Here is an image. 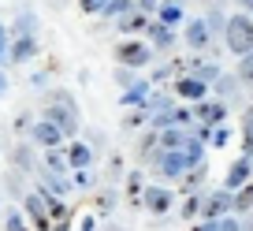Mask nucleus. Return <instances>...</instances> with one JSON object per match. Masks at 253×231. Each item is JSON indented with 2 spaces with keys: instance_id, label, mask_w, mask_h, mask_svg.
Wrapping results in <instances>:
<instances>
[{
  "instance_id": "nucleus-41",
  "label": "nucleus",
  "mask_w": 253,
  "mask_h": 231,
  "mask_svg": "<svg viewBox=\"0 0 253 231\" xmlns=\"http://www.w3.org/2000/svg\"><path fill=\"white\" fill-rule=\"evenodd\" d=\"M134 4H138V11H145V15H153V11H157V4H160V0H134Z\"/></svg>"
},
{
  "instance_id": "nucleus-27",
  "label": "nucleus",
  "mask_w": 253,
  "mask_h": 231,
  "mask_svg": "<svg viewBox=\"0 0 253 231\" xmlns=\"http://www.w3.org/2000/svg\"><path fill=\"white\" fill-rule=\"evenodd\" d=\"M205 23H209V30H212V38H223V26H227L223 8H205Z\"/></svg>"
},
{
  "instance_id": "nucleus-25",
  "label": "nucleus",
  "mask_w": 253,
  "mask_h": 231,
  "mask_svg": "<svg viewBox=\"0 0 253 231\" xmlns=\"http://www.w3.org/2000/svg\"><path fill=\"white\" fill-rule=\"evenodd\" d=\"M212 86H216V97H220V101H231V97H235V90L242 86V79H238V75H220Z\"/></svg>"
},
{
  "instance_id": "nucleus-31",
  "label": "nucleus",
  "mask_w": 253,
  "mask_h": 231,
  "mask_svg": "<svg viewBox=\"0 0 253 231\" xmlns=\"http://www.w3.org/2000/svg\"><path fill=\"white\" fill-rule=\"evenodd\" d=\"M138 4L134 0H108V8H104V19H119V15H126V11H134Z\"/></svg>"
},
{
  "instance_id": "nucleus-8",
  "label": "nucleus",
  "mask_w": 253,
  "mask_h": 231,
  "mask_svg": "<svg viewBox=\"0 0 253 231\" xmlns=\"http://www.w3.org/2000/svg\"><path fill=\"white\" fill-rule=\"evenodd\" d=\"M227 120V101H212V97H205V101L194 104V123H201V127H216V123Z\"/></svg>"
},
{
  "instance_id": "nucleus-42",
  "label": "nucleus",
  "mask_w": 253,
  "mask_h": 231,
  "mask_svg": "<svg viewBox=\"0 0 253 231\" xmlns=\"http://www.w3.org/2000/svg\"><path fill=\"white\" fill-rule=\"evenodd\" d=\"M79 231H97V216H82V224H79Z\"/></svg>"
},
{
  "instance_id": "nucleus-20",
  "label": "nucleus",
  "mask_w": 253,
  "mask_h": 231,
  "mask_svg": "<svg viewBox=\"0 0 253 231\" xmlns=\"http://www.w3.org/2000/svg\"><path fill=\"white\" fill-rule=\"evenodd\" d=\"M8 30H11V38H23V34H38V15H34L30 8H23V11L15 15V23L8 26Z\"/></svg>"
},
{
  "instance_id": "nucleus-17",
  "label": "nucleus",
  "mask_w": 253,
  "mask_h": 231,
  "mask_svg": "<svg viewBox=\"0 0 253 231\" xmlns=\"http://www.w3.org/2000/svg\"><path fill=\"white\" fill-rule=\"evenodd\" d=\"M67 164H71V172L75 168H89L93 164V145L89 142H71L67 145Z\"/></svg>"
},
{
  "instance_id": "nucleus-21",
  "label": "nucleus",
  "mask_w": 253,
  "mask_h": 231,
  "mask_svg": "<svg viewBox=\"0 0 253 231\" xmlns=\"http://www.w3.org/2000/svg\"><path fill=\"white\" fill-rule=\"evenodd\" d=\"M142 108L149 112V116H160V112H171V108H175V101H171L168 93H160V90H157V93L149 90V97H145V104H142Z\"/></svg>"
},
{
  "instance_id": "nucleus-1",
  "label": "nucleus",
  "mask_w": 253,
  "mask_h": 231,
  "mask_svg": "<svg viewBox=\"0 0 253 231\" xmlns=\"http://www.w3.org/2000/svg\"><path fill=\"white\" fill-rule=\"evenodd\" d=\"M45 120H52L56 127L63 131V138H75L82 131V112H79V101H75L71 93H63V90H56V93L45 97Z\"/></svg>"
},
{
  "instance_id": "nucleus-36",
  "label": "nucleus",
  "mask_w": 253,
  "mask_h": 231,
  "mask_svg": "<svg viewBox=\"0 0 253 231\" xmlns=\"http://www.w3.org/2000/svg\"><path fill=\"white\" fill-rule=\"evenodd\" d=\"M8 45H11V30H8V23L0 19V64L8 60Z\"/></svg>"
},
{
  "instance_id": "nucleus-30",
  "label": "nucleus",
  "mask_w": 253,
  "mask_h": 231,
  "mask_svg": "<svg viewBox=\"0 0 253 231\" xmlns=\"http://www.w3.org/2000/svg\"><path fill=\"white\" fill-rule=\"evenodd\" d=\"M238 79H242V86L253 90V48L246 56H238Z\"/></svg>"
},
{
  "instance_id": "nucleus-15",
  "label": "nucleus",
  "mask_w": 253,
  "mask_h": 231,
  "mask_svg": "<svg viewBox=\"0 0 253 231\" xmlns=\"http://www.w3.org/2000/svg\"><path fill=\"white\" fill-rule=\"evenodd\" d=\"M149 19L153 15H145V11H126V15H119L116 19V26H119V34H123V38H138V34H145L149 30Z\"/></svg>"
},
{
  "instance_id": "nucleus-40",
  "label": "nucleus",
  "mask_w": 253,
  "mask_h": 231,
  "mask_svg": "<svg viewBox=\"0 0 253 231\" xmlns=\"http://www.w3.org/2000/svg\"><path fill=\"white\" fill-rule=\"evenodd\" d=\"M220 231H242V220H238L235 213H231V216H223V220H220Z\"/></svg>"
},
{
  "instance_id": "nucleus-23",
  "label": "nucleus",
  "mask_w": 253,
  "mask_h": 231,
  "mask_svg": "<svg viewBox=\"0 0 253 231\" xmlns=\"http://www.w3.org/2000/svg\"><path fill=\"white\" fill-rule=\"evenodd\" d=\"M205 149H209V145L201 142L198 135H190V138H186V145H182V153H186L190 168H194V164H205Z\"/></svg>"
},
{
  "instance_id": "nucleus-9",
  "label": "nucleus",
  "mask_w": 253,
  "mask_h": 231,
  "mask_svg": "<svg viewBox=\"0 0 253 231\" xmlns=\"http://www.w3.org/2000/svg\"><path fill=\"white\" fill-rule=\"evenodd\" d=\"M175 97H182L186 104H198V101L209 97V82H201V79L182 71V75H175Z\"/></svg>"
},
{
  "instance_id": "nucleus-6",
  "label": "nucleus",
  "mask_w": 253,
  "mask_h": 231,
  "mask_svg": "<svg viewBox=\"0 0 253 231\" xmlns=\"http://www.w3.org/2000/svg\"><path fill=\"white\" fill-rule=\"evenodd\" d=\"M30 138H34V145H41V149H60L63 145V131L56 127L52 120H45V116L30 123Z\"/></svg>"
},
{
  "instance_id": "nucleus-43",
  "label": "nucleus",
  "mask_w": 253,
  "mask_h": 231,
  "mask_svg": "<svg viewBox=\"0 0 253 231\" xmlns=\"http://www.w3.org/2000/svg\"><path fill=\"white\" fill-rule=\"evenodd\" d=\"M4 93H8V75L0 71V97H4Z\"/></svg>"
},
{
  "instance_id": "nucleus-35",
  "label": "nucleus",
  "mask_w": 253,
  "mask_h": 231,
  "mask_svg": "<svg viewBox=\"0 0 253 231\" xmlns=\"http://www.w3.org/2000/svg\"><path fill=\"white\" fill-rule=\"evenodd\" d=\"M242 153L253 157V120H242Z\"/></svg>"
},
{
  "instance_id": "nucleus-12",
  "label": "nucleus",
  "mask_w": 253,
  "mask_h": 231,
  "mask_svg": "<svg viewBox=\"0 0 253 231\" xmlns=\"http://www.w3.org/2000/svg\"><path fill=\"white\" fill-rule=\"evenodd\" d=\"M38 48H41L38 34H23V38H11V45H8V64H30L34 56H38Z\"/></svg>"
},
{
  "instance_id": "nucleus-22",
  "label": "nucleus",
  "mask_w": 253,
  "mask_h": 231,
  "mask_svg": "<svg viewBox=\"0 0 253 231\" xmlns=\"http://www.w3.org/2000/svg\"><path fill=\"white\" fill-rule=\"evenodd\" d=\"M41 168H48V172H60V176H67V172H71V164H67V153H63V149H45V160H41Z\"/></svg>"
},
{
  "instance_id": "nucleus-37",
  "label": "nucleus",
  "mask_w": 253,
  "mask_h": 231,
  "mask_svg": "<svg viewBox=\"0 0 253 231\" xmlns=\"http://www.w3.org/2000/svg\"><path fill=\"white\" fill-rule=\"evenodd\" d=\"M4 231H30V228L23 224V213H8L4 216Z\"/></svg>"
},
{
  "instance_id": "nucleus-29",
  "label": "nucleus",
  "mask_w": 253,
  "mask_h": 231,
  "mask_svg": "<svg viewBox=\"0 0 253 231\" xmlns=\"http://www.w3.org/2000/svg\"><path fill=\"white\" fill-rule=\"evenodd\" d=\"M11 164H15L19 172H34V157H30V145H19V149H11Z\"/></svg>"
},
{
  "instance_id": "nucleus-10",
  "label": "nucleus",
  "mask_w": 253,
  "mask_h": 231,
  "mask_svg": "<svg viewBox=\"0 0 253 231\" xmlns=\"http://www.w3.org/2000/svg\"><path fill=\"white\" fill-rule=\"evenodd\" d=\"M145 38H149L153 52H171V48L179 45V34H175V26L157 23V19H149V30H145Z\"/></svg>"
},
{
  "instance_id": "nucleus-32",
  "label": "nucleus",
  "mask_w": 253,
  "mask_h": 231,
  "mask_svg": "<svg viewBox=\"0 0 253 231\" xmlns=\"http://www.w3.org/2000/svg\"><path fill=\"white\" fill-rule=\"evenodd\" d=\"M142 172H126V194H130V198L134 201H142Z\"/></svg>"
},
{
  "instance_id": "nucleus-34",
  "label": "nucleus",
  "mask_w": 253,
  "mask_h": 231,
  "mask_svg": "<svg viewBox=\"0 0 253 231\" xmlns=\"http://www.w3.org/2000/svg\"><path fill=\"white\" fill-rule=\"evenodd\" d=\"M116 82H119V86H134V82H138V75H134V67H123V64H119L116 67Z\"/></svg>"
},
{
  "instance_id": "nucleus-33",
  "label": "nucleus",
  "mask_w": 253,
  "mask_h": 231,
  "mask_svg": "<svg viewBox=\"0 0 253 231\" xmlns=\"http://www.w3.org/2000/svg\"><path fill=\"white\" fill-rule=\"evenodd\" d=\"M104 8H108V0H79V11L86 15H104Z\"/></svg>"
},
{
  "instance_id": "nucleus-28",
  "label": "nucleus",
  "mask_w": 253,
  "mask_h": 231,
  "mask_svg": "<svg viewBox=\"0 0 253 231\" xmlns=\"http://www.w3.org/2000/svg\"><path fill=\"white\" fill-rule=\"evenodd\" d=\"M201 205H205V198H201L198 190H190L186 201H182V216H186V220H198V216H201Z\"/></svg>"
},
{
  "instance_id": "nucleus-44",
  "label": "nucleus",
  "mask_w": 253,
  "mask_h": 231,
  "mask_svg": "<svg viewBox=\"0 0 253 231\" xmlns=\"http://www.w3.org/2000/svg\"><path fill=\"white\" fill-rule=\"evenodd\" d=\"M242 120H253V101L246 104V112H242Z\"/></svg>"
},
{
  "instance_id": "nucleus-5",
  "label": "nucleus",
  "mask_w": 253,
  "mask_h": 231,
  "mask_svg": "<svg viewBox=\"0 0 253 231\" xmlns=\"http://www.w3.org/2000/svg\"><path fill=\"white\" fill-rule=\"evenodd\" d=\"M182 41H186L190 52H209V48L216 45L212 30H209L205 19H186V30H182Z\"/></svg>"
},
{
  "instance_id": "nucleus-39",
  "label": "nucleus",
  "mask_w": 253,
  "mask_h": 231,
  "mask_svg": "<svg viewBox=\"0 0 253 231\" xmlns=\"http://www.w3.org/2000/svg\"><path fill=\"white\" fill-rule=\"evenodd\" d=\"M75 186H82V190H89V186H93V176H89V168H75Z\"/></svg>"
},
{
  "instance_id": "nucleus-26",
  "label": "nucleus",
  "mask_w": 253,
  "mask_h": 231,
  "mask_svg": "<svg viewBox=\"0 0 253 231\" xmlns=\"http://www.w3.org/2000/svg\"><path fill=\"white\" fill-rule=\"evenodd\" d=\"M205 176H209V168L205 164H194V168H186V172H182V190H198L201 183H205Z\"/></svg>"
},
{
  "instance_id": "nucleus-38",
  "label": "nucleus",
  "mask_w": 253,
  "mask_h": 231,
  "mask_svg": "<svg viewBox=\"0 0 253 231\" xmlns=\"http://www.w3.org/2000/svg\"><path fill=\"white\" fill-rule=\"evenodd\" d=\"M145 116H149V112H145V108L130 112V116H123V127H126V131H138V127H142V120H145Z\"/></svg>"
},
{
  "instance_id": "nucleus-47",
  "label": "nucleus",
  "mask_w": 253,
  "mask_h": 231,
  "mask_svg": "<svg viewBox=\"0 0 253 231\" xmlns=\"http://www.w3.org/2000/svg\"><path fill=\"white\" fill-rule=\"evenodd\" d=\"M250 15H253V8H250Z\"/></svg>"
},
{
  "instance_id": "nucleus-4",
  "label": "nucleus",
  "mask_w": 253,
  "mask_h": 231,
  "mask_svg": "<svg viewBox=\"0 0 253 231\" xmlns=\"http://www.w3.org/2000/svg\"><path fill=\"white\" fill-rule=\"evenodd\" d=\"M231 213H235V190H227V186H216L201 205V220H223Z\"/></svg>"
},
{
  "instance_id": "nucleus-19",
  "label": "nucleus",
  "mask_w": 253,
  "mask_h": 231,
  "mask_svg": "<svg viewBox=\"0 0 253 231\" xmlns=\"http://www.w3.org/2000/svg\"><path fill=\"white\" fill-rule=\"evenodd\" d=\"M145 97H149V82L138 79L134 86H126V90H123V97H119V101H123V108H142Z\"/></svg>"
},
{
  "instance_id": "nucleus-7",
  "label": "nucleus",
  "mask_w": 253,
  "mask_h": 231,
  "mask_svg": "<svg viewBox=\"0 0 253 231\" xmlns=\"http://www.w3.org/2000/svg\"><path fill=\"white\" fill-rule=\"evenodd\" d=\"M153 168H157L160 179H182V172L190 168V160H186V153H182V149H164Z\"/></svg>"
},
{
  "instance_id": "nucleus-3",
  "label": "nucleus",
  "mask_w": 253,
  "mask_h": 231,
  "mask_svg": "<svg viewBox=\"0 0 253 231\" xmlns=\"http://www.w3.org/2000/svg\"><path fill=\"white\" fill-rule=\"evenodd\" d=\"M116 64H123V67H149L153 64V45L149 41H142V38H123L116 45Z\"/></svg>"
},
{
  "instance_id": "nucleus-11",
  "label": "nucleus",
  "mask_w": 253,
  "mask_h": 231,
  "mask_svg": "<svg viewBox=\"0 0 253 231\" xmlns=\"http://www.w3.org/2000/svg\"><path fill=\"white\" fill-rule=\"evenodd\" d=\"M142 205L149 209L153 216H164L168 209H171V186H164V183H149L142 190Z\"/></svg>"
},
{
  "instance_id": "nucleus-13",
  "label": "nucleus",
  "mask_w": 253,
  "mask_h": 231,
  "mask_svg": "<svg viewBox=\"0 0 253 231\" xmlns=\"http://www.w3.org/2000/svg\"><path fill=\"white\" fill-rule=\"evenodd\" d=\"M186 71V75H194V79H201V82H209L212 86L216 79L223 75V67L216 64V60H186V64H179V75Z\"/></svg>"
},
{
  "instance_id": "nucleus-18",
  "label": "nucleus",
  "mask_w": 253,
  "mask_h": 231,
  "mask_svg": "<svg viewBox=\"0 0 253 231\" xmlns=\"http://www.w3.org/2000/svg\"><path fill=\"white\" fill-rule=\"evenodd\" d=\"M157 138H160V149H182V145H186V138H190V131L171 123V127L157 131Z\"/></svg>"
},
{
  "instance_id": "nucleus-45",
  "label": "nucleus",
  "mask_w": 253,
  "mask_h": 231,
  "mask_svg": "<svg viewBox=\"0 0 253 231\" xmlns=\"http://www.w3.org/2000/svg\"><path fill=\"white\" fill-rule=\"evenodd\" d=\"M235 4H238V8H246V11L253 8V0H235Z\"/></svg>"
},
{
  "instance_id": "nucleus-24",
  "label": "nucleus",
  "mask_w": 253,
  "mask_h": 231,
  "mask_svg": "<svg viewBox=\"0 0 253 231\" xmlns=\"http://www.w3.org/2000/svg\"><path fill=\"white\" fill-rule=\"evenodd\" d=\"M250 209H253V179L235 190V216H250Z\"/></svg>"
},
{
  "instance_id": "nucleus-2",
  "label": "nucleus",
  "mask_w": 253,
  "mask_h": 231,
  "mask_svg": "<svg viewBox=\"0 0 253 231\" xmlns=\"http://www.w3.org/2000/svg\"><path fill=\"white\" fill-rule=\"evenodd\" d=\"M223 45H227V52H235V56H246L253 48V15H250V11L227 15V26H223Z\"/></svg>"
},
{
  "instance_id": "nucleus-16",
  "label": "nucleus",
  "mask_w": 253,
  "mask_h": 231,
  "mask_svg": "<svg viewBox=\"0 0 253 231\" xmlns=\"http://www.w3.org/2000/svg\"><path fill=\"white\" fill-rule=\"evenodd\" d=\"M153 19H157V23H168V26H179V23H186V4H182V0H160Z\"/></svg>"
},
{
  "instance_id": "nucleus-46",
  "label": "nucleus",
  "mask_w": 253,
  "mask_h": 231,
  "mask_svg": "<svg viewBox=\"0 0 253 231\" xmlns=\"http://www.w3.org/2000/svg\"><path fill=\"white\" fill-rule=\"evenodd\" d=\"M108 231H119V228H108Z\"/></svg>"
},
{
  "instance_id": "nucleus-14",
  "label": "nucleus",
  "mask_w": 253,
  "mask_h": 231,
  "mask_svg": "<svg viewBox=\"0 0 253 231\" xmlns=\"http://www.w3.org/2000/svg\"><path fill=\"white\" fill-rule=\"evenodd\" d=\"M253 179V157H235V164L227 168V179H223V186H227V190H238V186H246Z\"/></svg>"
}]
</instances>
